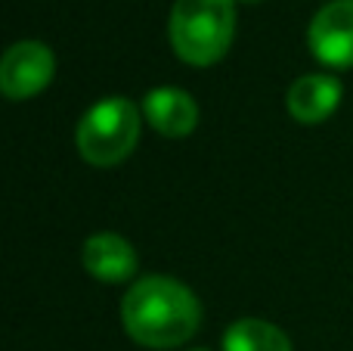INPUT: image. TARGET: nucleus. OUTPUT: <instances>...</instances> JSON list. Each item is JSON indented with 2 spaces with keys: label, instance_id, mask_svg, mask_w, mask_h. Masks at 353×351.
Segmentation results:
<instances>
[{
  "label": "nucleus",
  "instance_id": "8",
  "mask_svg": "<svg viewBox=\"0 0 353 351\" xmlns=\"http://www.w3.org/2000/svg\"><path fill=\"white\" fill-rule=\"evenodd\" d=\"M137 252L118 234H93L84 243V267L99 283H124L137 274Z\"/></svg>",
  "mask_w": 353,
  "mask_h": 351
},
{
  "label": "nucleus",
  "instance_id": "10",
  "mask_svg": "<svg viewBox=\"0 0 353 351\" xmlns=\"http://www.w3.org/2000/svg\"><path fill=\"white\" fill-rule=\"evenodd\" d=\"M242 3H261V0H242Z\"/></svg>",
  "mask_w": 353,
  "mask_h": 351
},
{
  "label": "nucleus",
  "instance_id": "1",
  "mask_svg": "<svg viewBox=\"0 0 353 351\" xmlns=\"http://www.w3.org/2000/svg\"><path fill=\"white\" fill-rule=\"evenodd\" d=\"M121 323L146 348L186 345L201 323V305L189 286L171 277H143L121 302Z\"/></svg>",
  "mask_w": 353,
  "mask_h": 351
},
{
  "label": "nucleus",
  "instance_id": "5",
  "mask_svg": "<svg viewBox=\"0 0 353 351\" xmlns=\"http://www.w3.org/2000/svg\"><path fill=\"white\" fill-rule=\"evenodd\" d=\"M307 44L323 66L353 68V0L325 3L313 16Z\"/></svg>",
  "mask_w": 353,
  "mask_h": 351
},
{
  "label": "nucleus",
  "instance_id": "9",
  "mask_svg": "<svg viewBox=\"0 0 353 351\" xmlns=\"http://www.w3.org/2000/svg\"><path fill=\"white\" fill-rule=\"evenodd\" d=\"M223 351H292V339L273 323L242 317L223 333Z\"/></svg>",
  "mask_w": 353,
  "mask_h": 351
},
{
  "label": "nucleus",
  "instance_id": "2",
  "mask_svg": "<svg viewBox=\"0 0 353 351\" xmlns=\"http://www.w3.org/2000/svg\"><path fill=\"white\" fill-rule=\"evenodd\" d=\"M232 35H236L232 0H174L168 37L183 62L214 66L226 56Z\"/></svg>",
  "mask_w": 353,
  "mask_h": 351
},
{
  "label": "nucleus",
  "instance_id": "3",
  "mask_svg": "<svg viewBox=\"0 0 353 351\" xmlns=\"http://www.w3.org/2000/svg\"><path fill=\"white\" fill-rule=\"evenodd\" d=\"M140 140V109L124 97H105L84 112L74 143L84 162L97 168L121 165Z\"/></svg>",
  "mask_w": 353,
  "mask_h": 351
},
{
  "label": "nucleus",
  "instance_id": "6",
  "mask_svg": "<svg viewBox=\"0 0 353 351\" xmlns=\"http://www.w3.org/2000/svg\"><path fill=\"white\" fill-rule=\"evenodd\" d=\"M341 93L344 87L335 75H323V72L304 75V78H298L288 87V97H285L288 115L298 124H323L338 109Z\"/></svg>",
  "mask_w": 353,
  "mask_h": 351
},
{
  "label": "nucleus",
  "instance_id": "7",
  "mask_svg": "<svg viewBox=\"0 0 353 351\" xmlns=\"http://www.w3.org/2000/svg\"><path fill=\"white\" fill-rule=\"evenodd\" d=\"M143 115L159 134L189 137L199 128V103L180 87H155L143 99Z\"/></svg>",
  "mask_w": 353,
  "mask_h": 351
},
{
  "label": "nucleus",
  "instance_id": "4",
  "mask_svg": "<svg viewBox=\"0 0 353 351\" xmlns=\"http://www.w3.org/2000/svg\"><path fill=\"white\" fill-rule=\"evenodd\" d=\"M56 75V56L41 41H19L3 53L0 62V91L6 99L37 97Z\"/></svg>",
  "mask_w": 353,
  "mask_h": 351
}]
</instances>
